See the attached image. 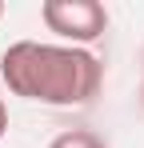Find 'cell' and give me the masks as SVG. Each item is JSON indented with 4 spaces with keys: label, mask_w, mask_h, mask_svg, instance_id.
Returning a JSON list of instances; mask_svg holds the SVG:
<instances>
[{
    "label": "cell",
    "mask_w": 144,
    "mask_h": 148,
    "mask_svg": "<svg viewBox=\"0 0 144 148\" xmlns=\"http://www.w3.org/2000/svg\"><path fill=\"white\" fill-rule=\"evenodd\" d=\"M140 100H144V88H140Z\"/></svg>",
    "instance_id": "6"
},
{
    "label": "cell",
    "mask_w": 144,
    "mask_h": 148,
    "mask_svg": "<svg viewBox=\"0 0 144 148\" xmlns=\"http://www.w3.org/2000/svg\"><path fill=\"white\" fill-rule=\"evenodd\" d=\"M0 76L12 96L40 100L52 108H72V104H88L100 92L104 64L88 48L16 40L0 52Z\"/></svg>",
    "instance_id": "1"
},
{
    "label": "cell",
    "mask_w": 144,
    "mask_h": 148,
    "mask_svg": "<svg viewBox=\"0 0 144 148\" xmlns=\"http://www.w3.org/2000/svg\"><path fill=\"white\" fill-rule=\"evenodd\" d=\"M48 148H108V140L88 132V128H72V132H60Z\"/></svg>",
    "instance_id": "3"
},
{
    "label": "cell",
    "mask_w": 144,
    "mask_h": 148,
    "mask_svg": "<svg viewBox=\"0 0 144 148\" xmlns=\"http://www.w3.org/2000/svg\"><path fill=\"white\" fill-rule=\"evenodd\" d=\"M4 128H8V108H4V100H0V136H4Z\"/></svg>",
    "instance_id": "4"
},
{
    "label": "cell",
    "mask_w": 144,
    "mask_h": 148,
    "mask_svg": "<svg viewBox=\"0 0 144 148\" xmlns=\"http://www.w3.org/2000/svg\"><path fill=\"white\" fill-rule=\"evenodd\" d=\"M40 20L48 24V32L72 40V48H84L108 32V8L100 0H44Z\"/></svg>",
    "instance_id": "2"
},
{
    "label": "cell",
    "mask_w": 144,
    "mask_h": 148,
    "mask_svg": "<svg viewBox=\"0 0 144 148\" xmlns=\"http://www.w3.org/2000/svg\"><path fill=\"white\" fill-rule=\"evenodd\" d=\"M0 16H4V4H0Z\"/></svg>",
    "instance_id": "5"
}]
</instances>
